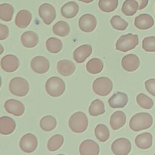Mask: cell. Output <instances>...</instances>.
<instances>
[{
  "label": "cell",
  "mask_w": 155,
  "mask_h": 155,
  "mask_svg": "<svg viewBox=\"0 0 155 155\" xmlns=\"http://www.w3.org/2000/svg\"><path fill=\"white\" fill-rule=\"evenodd\" d=\"M96 138L102 142L107 141L110 137V131L108 127L104 124H98L94 129Z\"/></svg>",
  "instance_id": "obj_34"
},
{
  "label": "cell",
  "mask_w": 155,
  "mask_h": 155,
  "mask_svg": "<svg viewBox=\"0 0 155 155\" xmlns=\"http://www.w3.org/2000/svg\"><path fill=\"white\" fill-rule=\"evenodd\" d=\"M109 105L113 108H123L128 102V97L127 94L118 91L113 94L108 99Z\"/></svg>",
  "instance_id": "obj_18"
},
{
  "label": "cell",
  "mask_w": 155,
  "mask_h": 155,
  "mask_svg": "<svg viewBox=\"0 0 155 155\" xmlns=\"http://www.w3.org/2000/svg\"><path fill=\"white\" fill-rule=\"evenodd\" d=\"M139 3V10H142L147 7L148 0H136Z\"/></svg>",
  "instance_id": "obj_41"
},
{
  "label": "cell",
  "mask_w": 155,
  "mask_h": 155,
  "mask_svg": "<svg viewBox=\"0 0 155 155\" xmlns=\"http://www.w3.org/2000/svg\"><path fill=\"white\" fill-rule=\"evenodd\" d=\"M89 114L92 116H97L105 113V106L104 102L100 99L93 101L88 108Z\"/></svg>",
  "instance_id": "obj_29"
},
{
  "label": "cell",
  "mask_w": 155,
  "mask_h": 155,
  "mask_svg": "<svg viewBox=\"0 0 155 155\" xmlns=\"http://www.w3.org/2000/svg\"><path fill=\"white\" fill-rule=\"evenodd\" d=\"M16 128V123L10 117L2 116L0 118V133L8 135L12 133Z\"/></svg>",
  "instance_id": "obj_20"
},
{
  "label": "cell",
  "mask_w": 155,
  "mask_h": 155,
  "mask_svg": "<svg viewBox=\"0 0 155 155\" xmlns=\"http://www.w3.org/2000/svg\"><path fill=\"white\" fill-rule=\"evenodd\" d=\"M154 154H155V153H154Z\"/></svg>",
  "instance_id": "obj_43"
},
{
  "label": "cell",
  "mask_w": 155,
  "mask_h": 155,
  "mask_svg": "<svg viewBox=\"0 0 155 155\" xmlns=\"http://www.w3.org/2000/svg\"><path fill=\"white\" fill-rule=\"evenodd\" d=\"M14 13L13 6L7 3H3L0 5V18L2 21L8 22L12 19Z\"/></svg>",
  "instance_id": "obj_30"
},
{
  "label": "cell",
  "mask_w": 155,
  "mask_h": 155,
  "mask_svg": "<svg viewBox=\"0 0 155 155\" xmlns=\"http://www.w3.org/2000/svg\"><path fill=\"white\" fill-rule=\"evenodd\" d=\"M8 28L7 26L1 24H0V39L1 40H4L7 38L8 36Z\"/></svg>",
  "instance_id": "obj_40"
},
{
  "label": "cell",
  "mask_w": 155,
  "mask_h": 155,
  "mask_svg": "<svg viewBox=\"0 0 155 155\" xmlns=\"http://www.w3.org/2000/svg\"><path fill=\"white\" fill-rule=\"evenodd\" d=\"M47 50L51 53H57L62 48V41L54 37H51L46 41L45 43Z\"/></svg>",
  "instance_id": "obj_31"
},
{
  "label": "cell",
  "mask_w": 155,
  "mask_h": 155,
  "mask_svg": "<svg viewBox=\"0 0 155 155\" xmlns=\"http://www.w3.org/2000/svg\"><path fill=\"white\" fill-rule=\"evenodd\" d=\"M31 18V13L28 10H21L16 14L15 24L20 28H25L30 24Z\"/></svg>",
  "instance_id": "obj_21"
},
{
  "label": "cell",
  "mask_w": 155,
  "mask_h": 155,
  "mask_svg": "<svg viewBox=\"0 0 155 155\" xmlns=\"http://www.w3.org/2000/svg\"><path fill=\"white\" fill-rule=\"evenodd\" d=\"M136 101L138 105L144 109H151L154 105L152 99L143 93H139L137 94Z\"/></svg>",
  "instance_id": "obj_36"
},
{
  "label": "cell",
  "mask_w": 155,
  "mask_h": 155,
  "mask_svg": "<svg viewBox=\"0 0 155 155\" xmlns=\"http://www.w3.org/2000/svg\"><path fill=\"white\" fill-rule=\"evenodd\" d=\"M45 90L47 94L50 96L59 97L65 91V84L60 78L53 76L46 81Z\"/></svg>",
  "instance_id": "obj_3"
},
{
  "label": "cell",
  "mask_w": 155,
  "mask_h": 155,
  "mask_svg": "<svg viewBox=\"0 0 155 155\" xmlns=\"http://www.w3.org/2000/svg\"><path fill=\"white\" fill-rule=\"evenodd\" d=\"M118 5V0H99L98 6L104 12L110 13L114 11Z\"/></svg>",
  "instance_id": "obj_35"
},
{
  "label": "cell",
  "mask_w": 155,
  "mask_h": 155,
  "mask_svg": "<svg viewBox=\"0 0 155 155\" xmlns=\"http://www.w3.org/2000/svg\"><path fill=\"white\" fill-rule=\"evenodd\" d=\"M30 66L32 70L35 73L44 74L49 70L50 62L46 58L42 56H37L31 59Z\"/></svg>",
  "instance_id": "obj_10"
},
{
  "label": "cell",
  "mask_w": 155,
  "mask_h": 155,
  "mask_svg": "<svg viewBox=\"0 0 155 155\" xmlns=\"http://www.w3.org/2000/svg\"><path fill=\"white\" fill-rule=\"evenodd\" d=\"M104 68L103 62L98 58H92L86 64L87 70L91 74H96L100 73Z\"/></svg>",
  "instance_id": "obj_27"
},
{
  "label": "cell",
  "mask_w": 155,
  "mask_h": 155,
  "mask_svg": "<svg viewBox=\"0 0 155 155\" xmlns=\"http://www.w3.org/2000/svg\"><path fill=\"white\" fill-rule=\"evenodd\" d=\"M110 22L111 26L114 29L120 31L125 30L128 25V23L118 15L113 16Z\"/></svg>",
  "instance_id": "obj_37"
},
{
  "label": "cell",
  "mask_w": 155,
  "mask_h": 155,
  "mask_svg": "<svg viewBox=\"0 0 155 155\" xmlns=\"http://www.w3.org/2000/svg\"><path fill=\"white\" fill-rule=\"evenodd\" d=\"M78 1H81V2H84V3H87V4L90 3V2H91L92 1H93V0H78Z\"/></svg>",
  "instance_id": "obj_42"
},
{
  "label": "cell",
  "mask_w": 155,
  "mask_h": 155,
  "mask_svg": "<svg viewBox=\"0 0 155 155\" xmlns=\"http://www.w3.org/2000/svg\"><path fill=\"white\" fill-rule=\"evenodd\" d=\"M29 84L26 79L21 77H15L9 82L8 88L12 94L15 96L23 97L27 94L29 91Z\"/></svg>",
  "instance_id": "obj_4"
},
{
  "label": "cell",
  "mask_w": 155,
  "mask_h": 155,
  "mask_svg": "<svg viewBox=\"0 0 155 155\" xmlns=\"http://www.w3.org/2000/svg\"><path fill=\"white\" fill-rule=\"evenodd\" d=\"M75 68V64L70 60H61L57 63V70L60 74L64 76L71 75L74 73Z\"/></svg>",
  "instance_id": "obj_19"
},
{
  "label": "cell",
  "mask_w": 155,
  "mask_h": 155,
  "mask_svg": "<svg viewBox=\"0 0 155 155\" xmlns=\"http://www.w3.org/2000/svg\"><path fill=\"white\" fill-rule=\"evenodd\" d=\"M19 146L24 152L27 153L33 152L38 146L37 137L31 133H27L21 139Z\"/></svg>",
  "instance_id": "obj_9"
},
{
  "label": "cell",
  "mask_w": 155,
  "mask_h": 155,
  "mask_svg": "<svg viewBox=\"0 0 155 155\" xmlns=\"http://www.w3.org/2000/svg\"><path fill=\"white\" fill-rule=\"evenodd\" d=\"M97 21L95 16L91 14H84L79 20V27L84 32H92L96 28Z\"/></svg>",
  "instance_id": "obj_11"
},
{
  "label": "cell",
  "mask_w": 155,
  "mask_h": 155,
  "mask_svg": "<svg viewBox=\"0 0 155 155\" xmlns=\"http://www.w3.org/2000/svg\"><path fill=\"white\" fill-rule=\"evenodd\" d=\"M122 68L127 71L131 72L136 70L140 65L139 58L134 54H128L124 56L121 61Z\"/></svg>",
  "instance_id": "obj_14"
},
{
  "label": "cell",
  "mask_w": 155,
  "mask_h": 155,
  "mask_svg": "<svg viewBox=\"0 0 155 155\" xmlns=\"http://www.w3.org/2000/svg\"><path fill=\"white\" fill-rule=\"evenodd\" d=\"M79 12V5L74 1L65 3L61 8V13L63 17L71 19L75 17Z\"/></svg>",
  "instance_id": "obj_25"
},
{
  "label": "cell",
  "mask_w": 155,
  "mask_h": 155,
  "mask_svg": "<svg viewBox=\"0 0 155 155\" xmlns=\"http://www.w3.org/2000/svg\"><path fill=\"white\" fill-rule=\"evenodd\" d=\"M21 43L26 48H33L38 44V35L33 31H27L23 33L21 37Z\"/></svg>",
  "instance_id": "obj_24"
},
{
  "label": "cell",
  "mask_w": 155,
  "mask_h": 155,
  "mask_svg": "<svg viewBox=\"0 0 155 155\" xmlns=\"http://www.w3.org/2000/svg\"><path fill=\"white\" fill-rule=\"evenodd\" d=\"M88 121L86 114L81 111L73 114L68 121L70 128L76 133L84 132L88 127Z\"/></svg>",
  "instance_id": "obj_2"
},
{
  "label": "cell",
  "mask_w": 155,
  "mask_h": 155,
  "mask_svg": "<svg viewBox=\"0 0 155 155\" xmlns=\"http://www.w3.org/2000/svg\"><path fill=\"white\" fill-rule=\"evenodd\" d=\"M145 87L147 91L155 97V79H149L145 82Z\"/></svg>",
  "instance_id": "obj_39"
},
{
  "label": "cell",
  "mask_w": 155,
  "mask_h": 155,
  "mask_svg": "<svg viewBox=\"0 0 155 155\" xmlns=\"http://www.w3.org/2000/svg\"><path fill=\"white\" fill-rule=\"evenodd\" d=\"M4 108L8 113L16 116L22 115L25 111V107L24 104L16 99H10L4 104Z\"/></svg>",
  "instance_id": "obj_12"
},
{
  "label": "cell",
  "mask_w": 155,
  "mask_h": 155,
  "mask_svg": "<svg viewBox=\"0 0 155 155\" xmlns=\"http://www.w3.org/2000/svg\"><path fill=\"white\" fill-rule=\"evenodd\" d=\"M52 30L56 35L65 37L68 36L70 29L67 22L63 21H59L53 26Z\"/></svg>",
  "instance_id": "obj_28"
},
{
  "label": "cell",
  "mask_w": 155,
  "mask_h": 155,
  "mask_svg": "<svg viewBox=\"0 0 155 155\" xmlns=\"http://www.w3.org/2000/svg\"><path fill=\"white\" fill-rule=\"evenodd\" d=\"M79 153L81 155H97L99 153V147L94 141L86 139L81 143Z\"/></svg>",
  "instance_id": "obj_15"
},
{
  "label": "cell",
  "mask_w": 155,
  "mask_h": 155,
  "mask_svg": "<svg viewBox=\"0 0 155 155\" xmlns=\"http://www.w3.org/2000/svg\"><path fill=\"white\" fill-rule=\"evenodd\" d=\"M92 53V47L89 44H84L78 47L73 52L74 60L77 63H82L90 56Z\"/></svg>",
  "instance_id": "obj_17"
},
{
  "label": "cell",
  "mask_w": 155,
  "mask_h": 155,
  "mask_svg": "<svg viewBox=\"0 0 155 155\" xmlns=\"http://www.w3.org/2000/svg\"><path fill=\"white\" fill-rule=\"evenodd\" d=\"M38 14L46 25H50L56 16L54 7L48 3H44L39 6Z\"/></svg>",
  "instance_id": "obj_7"
},
{
  "label": "cell",
  "mask_w": 155,
  "mask_h": 155,
  "mask_svg": "<svg viewBox=\"0 0 155 155\" xmlns=\"http://www.w3.org/2000/svg\"><path fill=\"white\" fill-rule=\"evenodd\" d=\"M142 48L147 52H155V36H148L142 41Z\"/></svg>",
  "instance_id": "obj_38"
},
{
  "label": "cell",
  "mask_w": 155,
  "mask_h": 155,
  "mask_svg": "<svg viewBox=\"0 0 155 155\" xmlns=\"http://www.w3.org/2000/svg\"><path fill=\"white\" fill-rule=\"evenodd\" d=\"M121 10L125 15L133 16L139 10V3L136 0H125L122 4Z\"/></svg>",
  "instance_id": "obj_26"
},
{
  "label": "cell",
  "mask_w": 155,
  "mask_h": 155,
  "mask_svg": "<svg viewBox=\"0 0 155 155\" xmlns=\"http://www.w3.org/2000/svg\"><path fill=\"white\" fill-rule=\"evenodd\" d=\"M153 119L151 115L148 113H138L130 119L129 127L134 131L146 130L151 127Z\"/></svg>",
  "instance_id": "obj_1"
},
{
  "label": "cell",
  "mask_w": 155,
  "mask_h": 155,
  "mask_svg": "<svg viewBox=\"0 0 155 155\" xmlns=\"http://www.w3.org/2000/svg\"><path fill=\"white\" fill-rule=\"evenodd\" d=\"M139 44V38L137 35L128 33L122 35L117 41L116 44V50L127 52L134 49Z\"/></svg>",
  "instance_id": "obj_5"
},
{
  "label": "cell",
  "mask_w": 155,
  "mask_h": 155,
  "mask_svg": "<svg viewBox=\"0 0 155 155\" xmlns=\"http://www.w3.org/2000/svg\"><path fill=\"white\" fill-rule=\"evenodd\" d=\"M135 144L140 149L150 148L153 143V136L150 133L146 132L137 135L135 138Z\"/></svg>",
  "instance_id": "obj_22"
},
{
  "label": "cell",
  "mask_w": 155,
  "mask_h": 155,
  "mask_svg": "<svg viewBox=\"0 0 155 155\" xmlns=\"http://www.w3.org/2000/svg\"><path fill=\"white\" fill-rule=\"evenodd\" d=\"M134 24L135 27L139 30H147L154 25V21L151 15L143 13L135 18Z\"/></svg>",
  "instance_id": "obj_16"
},
{
  "label": "cell",
  "mask_w": 155,
  "mask_h": 155,
  "mask_svg": "<svg viewBox=\"0 0 155 155\" xmlns=\"http://www.w3.org/2000/svg\"><path fill=\"white\" fill-rule=\"evenodd\" d=\"M126 120V116L123 111H116L111 114L110 119V124L113 130H117L125 124Z\"/></svg>",
  "instance_id": "obj_23"
},
{
  "label": "cell",
  "mask_w": 155,
  "mask_h": 155,
  "mask_svg": "<svg viewBox=\"0 0 155 155\" xmlns=\"http://www.w3.org/2000/svg\"><path fill=\"white\" fill-rule=\"evenodd\" d=\"M113 89V82L107 77H100L96 79L93 83V90L95 94L105 96L110 93Z\"/></svg>",
  "instance_id": "obj_6"
},
{
  "label": "cell",
  "mask_w": 155,
  "mask_h": 155,
  "mask_svg": "<svg viewBox=\"0 0 155 155\" xmlns=\"http://www.w3.org/2000/svg\"><path fill=\"white\" fill-rule=\"evenodd\" d=\"M56 119L50 115L44 116L40 120V127L45 131H50L54 130L56 127Z\"/></svg>",
  "instance_id": "obj_32"
},
{
  "label": "cell",
  "mask_w": 155,
  "mask_h": 155,
  "mask_svg": "<svg viewBox=\"0 0 155 155\" xmlns=\"http://www.w3.org/2000/svg\"><path fill=\"white\" fill-rule=\"evenodd\" d=\"M131 150V142L127 138H118L111 145V150L116 155H127L130 153Z\"/></svg>",
  "instance_id": "obj_8"
},
{
  "label": "cell",
  "mask_w": 155,
  "mask_h": 155,
  "mask_svg": "<svg viewBox=\"0 0 155 155\" xmlns=\"http://www.w3.org/2000/svg\"><path fill=\"white\" fill-rule=\"evenodd\" d=\"M64 143V137L60 134L53 136L47 142V148L50 151H55L61 147Z\"/></svg>",
  "instance_id": "obj_33"
},
{
  "label": "cell",
  "mask_w": 155,
  "mask_h": 155,
  "mask_svg": "<svg viewBox=\"0 0 155 155\" xmlns=\"http://www.w3.org/2000/svg\"><path fill=\"white\" fill-rule=\"evenodd\" d=\"M19 65L18 58L13 54L4 56L1 60V66L3 70L11 73L16 71Z\"/></svg>",
  "instance_id": "obj_13"
}]
</instances>
